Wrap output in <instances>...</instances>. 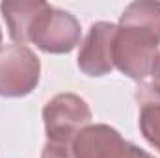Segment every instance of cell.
<instances>
[{"mask_svg":"<svg viewBox=\"0 0 160 158\" xmlns=\"http://www.w3.org/2000/svg\"><path fill=\"white\" fill-rule=\"evenodd\" d=\"M151 77H153V84L151 86H155L157 89H160V54H158V58H157V62H155V65H153Z\"/></svg>","mask_w":160,"mask_h":158,"instance_id":"cell-11","label":"cell"},{"mask_svg":"<svg viewBox=\"0 0 160 158\" xmlns=\"http://www.w3.org/2000/svg\"><path fill=\"white\" fill-rule=\"evenodd\" d=\"M47 2H2L0 9L4 13V19L8 22V30L11 39L19 41L21 45L30 41V30L34 26V21L38 19Z\"/></svg>","mask_w":160,"mask_h":158,"instance_id":"cell-7","label":"cell"},{"mask_svg":"<svg viewBox=\"0 0 160 158\" xmlns=\"http://www.w3.org/2000/svg\"><path fill=\"white\" fill-rule=\"evenodd\" d=\"M119 24L143 28L153 36H157L160 41V2H151V0L132 2L123 11Z\"/></svg>","mask_w":160,"mask_h":158,"instance_id":"cell-9","label":"cell"},{"mask_svg":"<svg viewBox=\"0 0 160 158\" xmlns=\"http://www.w3.org/2000/svg\"><path fill=\"white\" fill-rule=\"evenodd\" d=\"M0 43H2V32H0Z\"/></svg>","mask_w":160,"mask_h":158,"instance_id":"cell-12","label":"cell"},{"mask_svg":"<svg viewBox=\"0 0 160 158\" xmlns=\"http://www.w3.org/2000/svg\"><path fill=\"white\" fill-rule=\"evenodd\" d=\"M47 141L73 145L77 134L91 121V110L84 99L75 93L56 95L43 108Z\"/></svg>","mask_w":160,"mask_h":158,"instance_id":"cell-2","label":"cell"},{"mask_svg":"<svg viewBox=\"0 0 160 158\" xmlns=\"http://www.w3.org/2000/svg\"><path fill=\"white\" fill-rule=\"evenodd\" d=\"M30 41L36 43V47L43 52H71L80 41V24L71 13L47 4L34 21V26L30 30Z\"/></svg>","mask_w":160,"mask_h":158,"instance_id":"cell-4","label":"cell"},{"mask_svg":"<svg viewBox=\"0 0 160 158\" xmlns=\"http://www.w3.org/2000/svg\"><path fill=\"white\" fill-rule=\"evenodd\" d=\"M118 26L112 22H95L80 47L78 67L88 77H102L114 69V39Z\"/></svg>","mask_w":160,"mask_h":158,"instance_id":"cell-5","label":"cell"},{"mask_svg":"<svg viewBox=\"0 0 160 158\" xmlns=\"http://www.w3.org/2000/svg\"><path fill=\"white\" fill-rule=\"evenodd\" d=\"M140 104V128L143 138L160 153V89L142 84L136 91Z\"/></svg>","mask_w":160,"mask_h":158,"instance_id":"cell-8","label":"cell"},{"mask_svg":"<svg viewBox=\"0 0 160 158\" xmlns=\"http://www.w3.org/2000/svg\"><path fill=\"white\" fill-rule=\"evenodd\" d=\"M123 138L108 125H89L82 128L73 141L75 158H119Z\"/></svg>","mask_w":160,"mask_h":158,"instance_id":"cell-6","label":"cell"},{"mask_svg":"<svg viewBox=\"0 0 160 158\" xmlns=\"http://www.w3.org/2000/svg\"><path fill=\"white\" fill-rule=\"evenodd\" d=\"M39 58L26 45L0 47V95H28L39 82Z\"/></svg>","mask_w":160,"mask_h":158,"instance_id":"cell-3","label":"cell"},{"mask_svg":"<svg viewBox=\"0 0 160 158\" xmlns=\"http://www.w3.org/2000/svg\"><path fill=\"white\" fill-rule=\"evenodd\" d=\"M158 37L151 32L119 24L114 39V65L130 78L143 80L158 58Z\"/></svg>","mask_w":160,"mask_h":158,"instance_id":"cell-1","label":"cell"},{"mask_svg":"<svg viewBox=\"0 0 160 158\" xmlns=\"http://www.w3.org/2000/svg\"><path fill=\"white\" fill-rule=\"evenodd\" d=\"M119 158H155V156H151V155H149V153H145L143 149L136 147L134 143L125 141V145H123V151H121Z\"/></svg>","mask_w":160,"mask_h":158,"instance_id":"cell-10","label":"cell"}]
</instances>
